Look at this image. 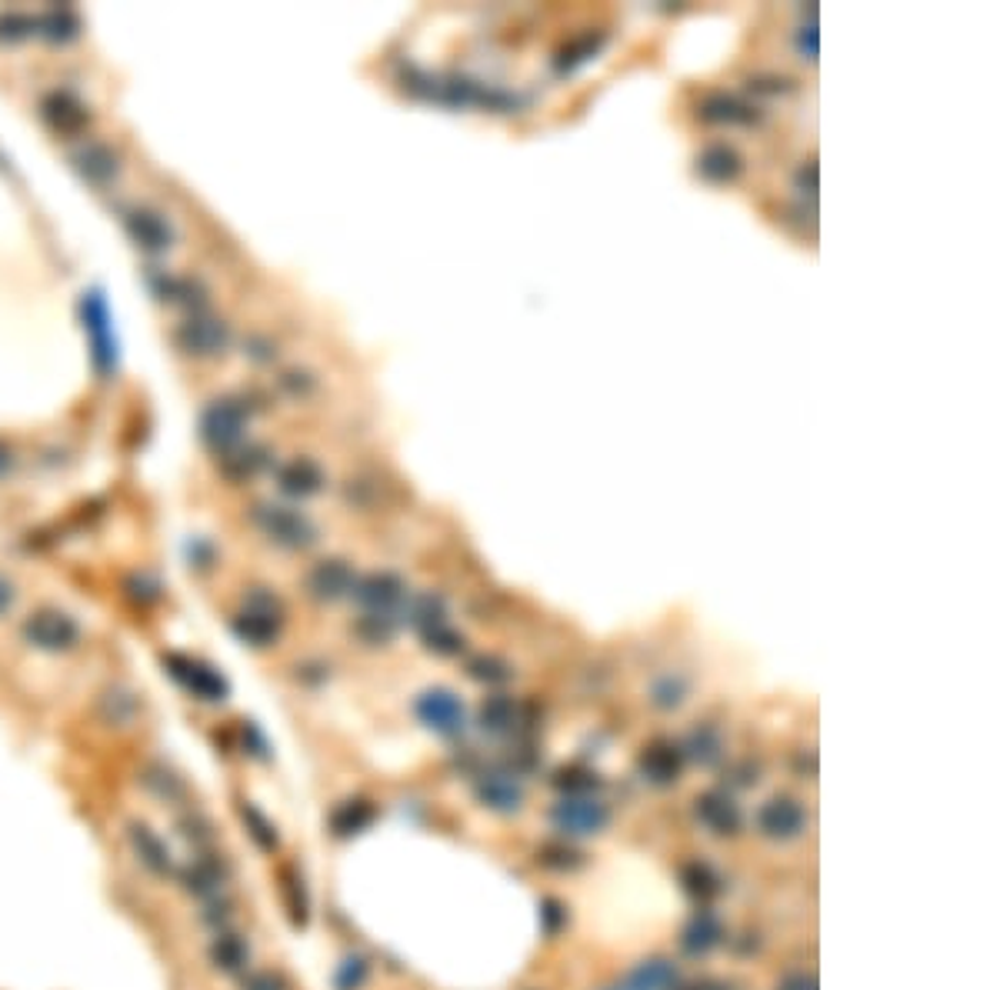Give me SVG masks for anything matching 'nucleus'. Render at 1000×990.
Returning <instances> with one entry per match:
<instances>
[{
  "instance_id": "a211bd4d",
  "label": "nucleus",
  "mask_w": 1000,
  "mask_h": 990,
  "mask_svg": "<svg viewBox=\"0 0 1000 990\" xmlns=\"http://www.w3.org/2000/svg\"><path fill=\"white\" fill-rule=\"evenodd\" d=\"M474 678H480V681H490V684H497V681H508L511 678V671H508V664H500V660H493V657H480V660H474Z\"/></svg>"
},
{
  "instance_id": "f257e3e1",
  "label": "nucleus",
  "mask_w": 1000,
  "mask_h": 990,
  "mask_svg": "<svg viewBox=\"0 0 1000 990\" xmlns=\"http://www.w3.org/2000/svg\"><path fill=\"white\" fill-rule=\"evenodd\" d=\"M550 817L564 834H598L607 828L611 810L594 797H567L554 807Z\"/></svg>"
},
{
  "instance_id": "7ed1b4c3",
  "label": "nucleus",
  "mask_w": 1000,
  "mask_h": 990,
  "mask_svg": "<svg viewBox=\"0 0 1000 990\" xmlns=\"http://www.w3.org/2000/svg\"><path fill=\"white\" fill-rule=\"evenodd\" d=\"M417 714L428 727H434L438 733H461L464 730V707L451 691H428L421 701H417Z\"/></svg>"
},
{
  "instance_id": "0eeeda50",
  "label": "nucleus",
  "mask_w": 1000,
  "mask_h": 990,
  "mask_svg": "<svg viewBox=\"0 0 1000 990\" xmlns=\"http://www.w3.org/2000/svg\"><path fill=\"white\" fill-rule=\"evenodd\" d=\"M640 771L654 781V784H671L681 774V751L667 740H657L650 744L640 758Z\"/></svg>"
},
{
  "instance_id": "f3484780",
  "label": "nucleus",
  "mask_w": 1000,
  "mask_h": 990,
  "mask_svg": "<svg viewBox=\"0 0 1000 990\" xmlns=\"http://www.w3.org/2000/svg\"><path fill=\"white\" fill-rule=\"evenodd\" d=\"M684 877H688V887H691V894H701V897H714V894L720 890V887H717V877H714V874H711L707 867H697V864H694V867H691V870H688Z\"/></svg>"
},
{
  "instance_id": "1a4fd4ad",
  "label": "nucleus",
  "mask_w": 1000,
  "mask_h": 990,
  "mask_svg": "<svg viewBox=\"0 0 1000 990\" xmlns=\"http://www.w3.org/2000/svg\"><path fill=\"white\" fill-rule=\"evenodd\" d=\"M480 724H484V730H490V733H508V730H514V724H518V704H514L511 697H490V701L480 707Z\"/></svg>"
},
{
  "instance_id": "aec40b11",
  "label": "nucleus",
  "mask_w": 1000,
  "mask_h": 990,
  "mask_svg": "<svg viewBox=\"0 0 1000 990\" xmlns=\"http://www.w3.org/2000/svg\"><path fill=\"white\" fill-rule=\"evenodd\" d=\"M431 644L441 650V653H454V650H461V637L457 634H447V630H438V634H431Z\"/></svg>"
},
{
  "instance_id": "20e7f679",
  "label": "nucleus",
  "mask_w": 1000,
  "mask_h": 990,
  "mask_svg": "<svg viewBox=\"0 0 1000 990\" xmlns=\"http://www.w3.org/2000/svg\"><path fill=\"white\" fill-rule=\"evenodd\" d=\"M671 983H678V970H674V964L671 960H660V957H654V960H644V964H637L617 987H611V990H667Z\"/></svg>"
},
{
  "instance_id": "39448f33",
  "label": "nucleus",
  "mask_w": 1000,
  "mask_h": 990,
  "mask_svg": "<svg viewBox=\"0 0 1000 990\" xmlns=\"http://www.w3.org/2000/svg\"><path fill=\"white\" fill-rule=\"evenodd\" d=\"M697 817L714 834H734L740 828V810L727 794H704L697 800Z\"/></svg>"
},
{
  "instance_id": "f03ea898",
  "label": "nucleus",
  "mask_w": 1000,
  "mask_h": 990,
  "mask_svg": "<svg viewBox=\"0 0 1000 990\" xmlns=\"http://www.w3.org/2000/svg\"><path fill=\"white\" fill-rule=\"evenodd\" d=\"M804 807L791 797H774L761 807L758 813V828L774 838V841H791L804 831Z\"/></svg>"
},
{
  "instance_id": "423d86ee",
  "label": "nucleus",
  "mask_w": 1000,
  "mask_h": 990,
  "mask_svg": "<svg viewBox=\"0 0 1000 990\" xmlns=\"http://www.w3.org/2000/svg\"><path fill=\"white\" fill-rule=\"evenodd\" d=\"M740 157H737V150H730L727 144H714V147H707L701 157H697V174L704 178V181H714V184H727V181H734L737 174H740Z\"/></svg>"
},
{
  "instance_id": "9d476101",
  "label": "nucleus",
  "mask_w": 1000,
  "mask_h": 990,
  "mask_svg": "<svg viewBox=\"0 0 1000 990\" xmlns=\"http://www.w3.org/2000/svg\"><path fill=\"white\" fill-rule=\"evenodd\" d=\"M480 797L497 810H518L521 807V787L511 777H487V784L480 787Z\"/></svg>"
},
{
  "instance_id": "6e6552de",
  "label": "nucleus",
  "mask_w": 1000,
  "mask_h": 990,
  "mask_svg": "<svg viewBox=\"0 0 1000 990\" xmlns=\"http://www.w3.org/2000/svg\"><path fill=\"white\" fill-rule=\"evenodd\" d=\"M701 117H704V121H717V124H750V121H754L750 107H743L740 101H734V98H727V94L707 98L704 107H701Z\"/></svg>"
},
{
  "instance_id": "6ab92c4d",
  "label": "nucleus",
  "mask_w": 1000,
  "mask_h": 990,
  "mask_svg": "<svg viewBox=\"0 0 1000 990\" xmlns=\"http://www.w3.org/2000/svg\"><path fill=\"white\" fill-rule=\"evenodd\" d=\"M654 697H657L660 707H678L681 697H684V684L674 681V678H667V681H660V684L654 687Z\"/></svg>"
},
{
  "instance_id": "ddd939ff",
  "label": "nucleus",
  "mask_w": 1000,
  "mask_h": 990,
  "mask_svg": "<svg viewBox=\"0 0 1000 990\" xmlns=\"http://www.w3.org/2000/svg\"><path fill=\"white\" fill-rule=\"evenodd\" d=\"M348 581H351V573H348V567H344L341 560H327V564H320L317 573H314V588H317V594H327V598H338V594L348 588Z\"/></svg>"
},
{
  "instance_id": "dca6fc26",
  "label": "nucleus",
  "mask_w": 1000,
  "mask_h": 990,
  "mask_svg": "<svg viewBox=\"0 0 1000 990\" xmlns=\"http://www.w3.org/2000/svg\"><path fill=\"white\" fill-rule=\"evenodd\" d=\"M688 748H691V754H694L701 764H714V761L720 758V733H717L714 727H701V730L691 733Z\"/></svg>"
},
{
  "instance_id": "2eb2a0df",
  "label": "nucleus",
  "mask_w": 1000,
  "mask_h": 990,
  "mask_svg": "<svg viewBox=\"0 0 1000 990\" xmlns=\"http://www.w3.org/2000/svg\"><path fill=\"white\" fill-rule=\"evenodd\" d=\"M281 480H284V490H287V493H314V490L320 487V474H317V467L307 464V460L291 464V467L284 470Z\"/></svg>"
},
{
  "instance_id": "4468645a",
  "label": "nucleus",
  "mask_w": 1000,
  "mask_h": 990,
  "mask_svg": "<svg viewBox=\"0 0 1000 990\" xmlns=\"http://www.w3.org/2000/svg\"><path fill=\"white\" fill-rule=\"evenodd\" d=\"M397 598H400V581H397V577H390V573L371 577V581L364 584V591H361V601H367L374 607H387Z\"/></svg>"
},
{
  "instance_id": "4be33fe9",
  "label": "nucleus",
  "mask_w": 1000,
  "mask_h": 990,
  "mask_svg": "<svg viewBox=\"0 0 1000 990\" xmlns=\"http://www.w3.org/2000/svg\"><path fill=\"white\" fill-rule=\"evenodd\" d=\"M810 987H814V983H810L807 977H791L781 990H810Z\"/></svg>"
},
{
  "instance_id": "f8f14e48",
  "label": "nucleus",
  "mask_w": 1000,
  "mask_h": 990,
  "mask_svg": "<svg viewBox=\"0 0 1000 990\" xmlns=\"http://www.w3.org/2000/svg\"><path fill=\"white\" fill-rule=\"evenodd\" d=\"M720 924L714 918H697L688 931H684V947L691 954H707L720 944Z\"/></svg>"
},
{
  "instance_id": "9b49d317",
  "label": "nucleus",
  "mask_w": 1000,
  "mask_h": 990,
  "mask_svg": "<svg viewBox=\"0 0 1000 990\" xmlns=\"http://www.w3.org/2000/svg\"><path fill=\"white\" fill-rule=\"evenodd\" d=\"M271 531H274V537H281L287 544H307L310 534H314L310 524L300 514H291V511H281V508H274V514H271Z\"/></svg>"
},
{
  "instance_id": "412c9836",
  "label": "nucleus",
  "mask_w": 1000,
  "mask_h": 990,
  "mask_svg": "<svg viewBox=\"0 0 1000 990\" xmlns=\"http://www.w3.org/2000/svg\"><path fill=\"white\" fill-rule=\"evenodd\" d=\"M797 44H800V50L814 60L817 57V27L810 24V27H804L800 31V37H797Z\"/></svg>"
}]
</instances>
